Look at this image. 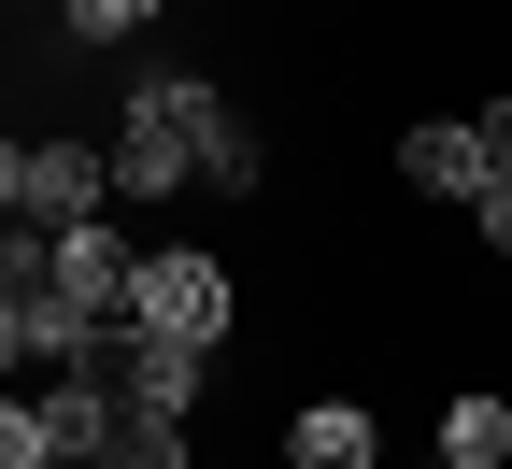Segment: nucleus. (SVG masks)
<instances>
[{"label": "nucleus", "mask_w": 512, "mask_h": 469, "mask_svg": "<svg viewBox=\"0 0 512 469\" xmlns=\"http://www.w3.org/2000/svg\"><path fill=\"white\" fill-rule=\"evenodd\" d=\"M200 114H214V86L200 72H143V86H128L114 100V199H171L185 171H200Z\"/></svg>", "instance_id": "1"}, {"label": "nucleus", "mask_w": 512, "mask_h": 469, "mask_svg": "<svg viewBox=\"0 0 512 469\" xmlns=\"http://www.w3.org/2000/svg\"><path fill=\"white\" fill-rule=\"evenodd\" d=\"M114 441H128V384H114V370H57V384H43V455H57V469H100Z\"/></svg>", "instance_id": "4"}, {"label": "nucleus", "mask_w": 512, "mask_h": 469, "mask_svg": "<svg viewBox=\"0 0 512 469\" xmlns=\"http://www.w3.org/2000/svg\"><path fill=\"white\" fill-rule=\"evenodd\" d=\"M114 199V157L100 143H29V185H15V228H86Z\"/></svg>", "instance_id": "5"}, {"label": "nucleus", "mask_w": 512, "mask_h": 469, "mask_svg": "<svg viewBox=\"0 0 512 469\" xmlns=\"http://www.w3.org/2000/svg\"><path fill=\"white\" fill-rule=\"evenodd\" d=\"M470 128H484V157H498V171H512V100H484V114H470Z\"/></svg>", "instance_id": "16"}, {"label": "nucleus", "mask_w": 512, "mask_h": 469, "mask_svg": "<svg viewBox=\"0 0 512 469\" xmlns=\"http://www.w3.org/2000/svg\"><path fill=\"white\" fill-rule=\"evenodd\" d=\"M285 469H370V413H356V398H313V413H285Z\"/></svg>", "instance_id": "8"}, {"label": "nucleus", "mask_w": 512, "mask_h": 469, "mask_svg": "<svg viewBox=\"0 0 512 469\" xmlns=\"http://www.w3.org/2000/svg\"><path fill=\"white\" fill-rule=\"evenodd\" d=\"M15 185H29V128L0 114V214H15Z\"/></svg>", "instance_id": "14"}, {"label": "nucleus", "mask_w": 512, "mask_h": 469, "mask_svg": "<svg viewBox=\"0 0 512 469\" xmlns=\"http://www.w3.org/2000/svg\"><path fill=\"white\" fill-rule=\"evenodd\" d=\"M0 469H57L43 455V398H0Z\"/></svg>", "instance_id": "12"}, {"label": "nucleus", "mask_w": 512, "mask_h": 469, "mask_svg": "<svg viewBox=\"0 0 512 469\" xmlns=\"http://www.w3.org/2000/svg\"><path fill=\"white\" fill-rule=\"evenodd\" d=\"M470 228H484V256H512V171H484V199H470Z\"/></svg>", "instance_id": "13"}, {"label": "nucleus", "mask_w": 512, "mask_h": 469, "mask_svg": "<svg viewBox=\"0 0 512 469\" xmlns=\"http://www.w3.org/2000/svg\"><path fill=\"white\" fill-rule=\"evenodd\" d=\"M0 370H29V299H0Z\"/></svg>", "instance_id": "15"}, {"label": "nucleus", "mask_w": 512, "mask_h": 469, "mask_svg": "<svg viewBox=\"0 0 512 469\" xmlns=\"http://www.w3.org/2000/svg\"><path fill=\"white\" fill-rule=\"evenodd\" d=\"M114 384H128V413H171V427H200V384H214V342H171V327H114V356H100Z\"/></svg>", "instance_id": "3"}, {"label": "nucleus", "mask_w": 512, "mask_h": 469, "mask_svg": "<svg viewBox=\"0 0 512 469\" xmlns=\"http://www.w3.org/2000/svg\"><path fill=\"white\" fill-rule=\"evenodd\" d=\"M484 128H456V114H427V128H399V185L413 199H484Z\"/></svg>", "instance_id": "6"}, {"label": "nucleus", "mask_w": 512, "mask_h": 469, "mask_svg": "<svg viewBox=\"0 0 512 469\" xmlns=\"http://www.w3.org/2000/svg\"><path fill=\"white\" fill-rule=\"evenodd\" d=\"M114 327H171V342H228V271L200 242H157L143 271H128V313Z\"/></svg>", "instance_id": "2"}, {"label": "nucleus", "mask_w": 512, "mask_h": 469, "mask_svg": "<svg viewBox=\"0 0 512 469\" xmlns=\"http://www.w3.org/2000/svg\"><path fill=\"white\" fill-rule=\"evenodd\" d=\"M200 171H214L228 199H256V185H271V143H256V128H242V114L214 100V114H200Z\"/></svg>", "instance_id": "9"}, {"label": "nucleus", "mask_w": 512, "mask_h": 469, "mask_svg": "<svg viewBox=\"0 0 512 469\" xmlns=\"http://www.w3.org/2000/svg\"><path fill=\"white\" fill-rule=\"evenodd\" d=\"M484 469H512V455H484Z\"/></svg>", "instance_id": "17"}, {"label": "nucleus", "mask_w": 512, "mask_h": 469, "mask_svg": "<svg viewBox=\"0 0 512 469\" xmlns=\"http://www.w3.org/2000/svg\"><path fill=\"white\" fill-rule=\"evenodd\" d=\"M128 271H143V242H128V228H57V285H72L86 313H128Z\"/></svg>", "instance_id": "7"}, {"label": "nucleus", "mask_w": 512, "mask_h": 469, "mask_svg": "<svg viewBox=\"0 0 512 469\" xmlns=\"http://www.w3.org/2000/svg\"><path fill=\"white\" fill-rule=\"evenodd\" d=\"M171 15V0H57V29H72V43H143Z\"/></svg>", "instance_id": "11"}, {"label": "nucleus", "mask_w": 512, "mask_h": 469, "mask_svg": "<svg viewBox=\"0 0 512 469\" xmlns=\"http://www.w3.org/2000/svg\"><path fill=\"white\" fill-rule=\"evenodd\" d=\"M484 455H512V398H456V413H441V469H484Z\"/></svg>", "instance_id": "10"}]
</instances>
